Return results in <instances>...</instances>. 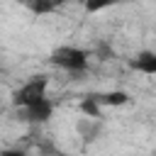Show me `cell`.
I'll list each match as a JSON object with an SVG mask.
<instances>
[{
  "label": "cell",
  "mask_w": 156,
  "mask_h": 156,
  "mask_svg": "<svg viewBox=\"0 0 156 156\" xmlns=\"http://www.w3.org/2000/svg\"><path fill=\"white\" fill-rule=\"evenodd\" d=\"M49 63L66 71V73H73V76H80L88 71V63H90V51L80 49V46H73V44H63V46H56L51 54H49Z\"/></svg>",
  "instance_id": "cell-1"
},
{
  "label": "cell",
  "mask_w": 156,
  "mask_h": 156,
  "mask_svg": "<svg viewBox=\"0 0 156 156\" xmlns=\"http://www.w3.org/2000/svg\"><path fill=\"white\" fill-rule=\"evenodd\" d=\"M46 88H49V76L39 73V76H29L17 90H12V105L15 107H24L32 102H39L46 98Z\"/></svg>",
  "instance_id": "cell-2"
},
{
  "label": "cell",
  "mask_w": 156,
  "mask_h": 156,
  "mask_svg": "<svg viewBox=\"0 0 156 156\" xmlns=\"http://www.w3.org/2000/svg\"><path fill=\"white\" fill-rule=\"evenodd\" d=\"M17 110V119L20 122H27V124H44L51 119L54 115V102L49 98L39 100V102H32V105H24V107H15Z\"/></svg>",
  "instance_id": "cell-3"
},
{
  "label": "cell",
  "mask_w": 156,
  "mask_h": 156,
  "mask_svg": "<svg viewBox=\"0 0 156 156\" xmlns=\"http://www.w3.org/2000/svg\"><path fill=\"white\" fill-rule=\"evenodd\" d=\"M129 66H132L134 71L144 73V76H156V51H151V49L139 51V54L129 61Z\"/></svg>",
  "instance_id": "cell-4"
},
{
  "label": "cell",
  "mask_w": 156,
  "mask_h": 156,
  "mask_svg": "<svg viewBox=\"0 0 156 156\" xmlns=\"http://www.w3.org/2000/svg\"><path fill=\"white\" fill-rule=\"evenodd\" d=\"M76 129H78V134L83 136L85 144L98 141L100 134H102V124H100V119H93V117H83V119H78Z\"/></svg>",
  "instance_id": "cell-5"
},
{
  "label": "cell",
  "mask_w": 156,
  "mask_h": 156,
  "mask_svg": "<svg viewBox=\"0 0 156 156\" xmlns=\"http://www.w3.org/2000/svg\"><path fill=\"white\" fill-rule=\"evenodd\" d=\"M95 98H98V102H100L102 107H122V105H127V102H129V93H124V90L95 93Z\"/></svg>",
  "instance_id": "cell-6"
},
{
  "label": "cell",
  "mask_w": 156,
  "mask_h": 156,
  "mask_svg": "<svg viewBox=\"0 0 156 156\" xmlns=\"http://www.w3.org/2000/svg\"><path fill=\"white\" fill-rule=\"evenodd\" d=\"M78 110H80L85 117H93V119H100V117H102V105L98 102L95 93H93V95H85V98L78 102Z\"/></svg>",
  "instance_id": "cell-7"
},
{
  "label": "cell",
  "mask_w": 156,
  "mask_h": 156,
  "mask_svg": "<svg viewBox=\"0 0 156 156\" xmlns=\"http://www.w3.org/2000/svg\"><path fill=\"white\" fill-rule=\"evenodd\" d=\"M17 5H22L24 10H29L32 15H51V12H56V7L51 5V2H46V0H17Z\"/></svg>",
  "instance_id": "cell-8"
},
{
  "label": "cell",
  "mask_w": 156,
  "mask_h": 156,
  "mask_svg": "<svg viewBox=\"0 0 156 156\" xmlns=\"http://www.w3.org/2000/svg\"><path fill=\"white\" fill-rule=\"evenodd\" d=\"M117 2H122V0H83V7H85L88 15H95V12H102V10H107Z\"/></svg>",
  "instance_id": "cell-9"
},
{
  "label": "cell",
  "mask_w": 156,
  "mask_h": 156,
  "mask_svg": "<svg viewBox=\"0 0 156 156\" xmlns=\"http://www.w3.org/2000/svg\"><path fill=\"white\" fill-rule=\"evenodd\" d=\"M0 156H29L24 149H2Z\"/></svg>",
  "instance_id": "cell-10"
},
{
  "label": "cell",
  "mask_w": 156,
  "mask_h": 156,
  "mask_svg": "<svg viewBox=\"0 0 156 156\" xmlns=\"http://www.w3.org/2000/svg\"><path fill=\"white\" fill-rule=\"evenodd\" d=\"M46 2H51V5H54V7L58 10V7H63V5L68 2V0H46Z\"/></svg>",
  "instance_id": "cell-11"
},
{
  "label": "cell",
  "mask_w": 156,
  "mask_h": 156,
  "mask_svg": "<svg viewBox=\"0 0 156 156\" xmlns=\"http://www.w3.org/2000/svg\"><path fill=\"white\" fill-rule=\"evenodd\" d=\"M68 2H78V5H83V0H68Z\"/></svg>",
  "instance_id": "cell-12"
}]
</instances>
